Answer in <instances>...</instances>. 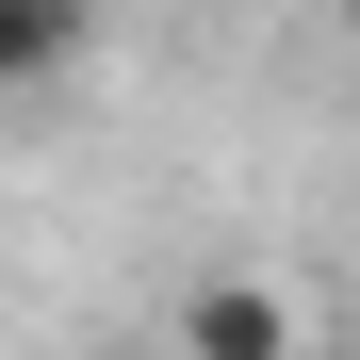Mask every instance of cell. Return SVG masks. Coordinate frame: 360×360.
I'll return each instance as SVG.
<instances>
[{
	"label": "cell",
	"instance_id": "cell-2",
	"mask_svg": "<svg viewBox=\"0 0 360 360\" xmlns=\"http://www.w3.org/2000/svg\"><path fill=\"white\" fill-rule=\"evenodd\" d=\"M82 33H98L82 0H0V98H33V82H66V66H82Z\"/></svg>",
	"mask_w": 360,
	"mask_h": 360
},
{
	"label": "cell",
	"instance_id": "cell-1",
	"mask_svg": "<svg viewBox=\"0 0 360 360\" xmlns=\"http://www.w3.org/2000/svg\"><path fill=\"white\" fill-rule=\"evenodd\" d=\"M180 360H328V311L295 278H197L180 295Z\"/></svg>",
	"mask_w": 360,
	"mask_h": 360
},
{
	"label": "cell",
	"instance_id": "cell-3",
	"mask_svg": "<svg viewBox=\"0 0 360 360\" xmlns=\"http://www.w3.org/2000/svg\"><path fill=\"white\" fill-rule=\"evenodd\" d=\"M344 17H360V0H344Z\"/></svg>",
	"mask_w": 360,
	"mask_h": 360
}]
</instances>
